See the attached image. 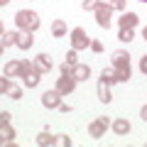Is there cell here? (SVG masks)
Returning a JSON list of instances; mask_svg holds the SVG:
<instances>
[{
  "mask_svg": "<svg viewBox=\"0 0 147 147\" xmlns=\"http://www.w3.org/2000/svg\"><path fill=\"white\" fill-rule=\"evenodd\" d=\"M15 22H17V27H20V30L34 32L37 27H39V15H37L34 10H20V12L15 15Z\"/></svg>",
  "mask_w": 147,
  "mask_h": 147,
  "instance_id": "cell-1",
  "label": "cell"
},
{
  "mask_svg": "<svg viewBox=\"0 0 147 147\" xmlns=\"http://www.w3.org/2000/svg\"><path fill=\"white\" fill-rule=\"evenodd\" d=\"M39 76H42V74L37 71L34 64H30L27 59H22V74H20L22 84H25L27 88H34V86H39Z\"/></svg>",
  "mask_w": 147,
  "mask_h": 147,
  "instance_id": "cell-2",
  "label": "cell"
},
{
  "mask_svg": "<svg viewBox=\"0 0 147 147\" xmlns=\"http://www.w3.org/2000/svg\"><path fill=\"white\" fill-rule=\"evenodd\" d=\"M69 39H71V49H76V52L91 47V39H88V34L84 32V27H74L71 34H69Z\"/></svg>",
  "mask_w": 147,
  "mask_h": 147,
  "instance_id": "cell-3",
  "label": "cell"
},
{
  "mask_svg": "<svg viewBox=\"0 0 147 147\" xmlns=\"http://www.w3.org/2000/svg\"><path fill=\"white\" fill-rule=\"evenodd\" d=\"M110 127V120H108V115H98L93 123L88 125V135L93 137V140H100V137L105 135V130Z\"/></svg>",
  "mask_w": 147,
  "mask_h": 147,
  "instance_id": "cell-4",
  "label": "cell"
},
{
  "mask_svg": "<svg viewBox=\"0 0 147 147\" xmlns=\"http://www.w3.org/2000/svg\"><path fill=\"white\" fill-rule=\"evenodd\" d=\"M96 22H98V27H103V30H108L110 27V12H113V7L108 5V3H98V7H96Z\"/></svg>",
  "mask_w": 147,
  "mask_h": 147,
  "instance_id": "cell-5",
  "label": "cell"
},
{
  "mask_svg": "<svg viewBox=\"0 0 147 147\" xmlns=\"http://www.w3.org/2000/svg\"><path fill=\"white\" fill-rule=\"evenodd\" d=\"M74 88H76V79H74V76H64L61 74V79H57V91L61 96L74 93Z\"/></svg>",
  "mask_w": 147,
  "mask_h": 147,
  "instance_id": "cell-6",
  "label": "cell"
},
{
  "mask_svg": "<svg viewBox=\"0 0 147 147\" xmlns=\"http://www.w3.org/2000/svg\"><path fill=\"white\" fill-rule=\"evenodd\" d=\"M42 105L44 108H59V105H61V93H59L57 88L54 91H44L42 93Z\"/></svg>",
  "mask_w": 147,
  "mask_h": 147,
  "instance_id": "cell-7",
  "label": "cell"
},
{
  "mask_svg": "<svg viewBox=\"0 0 147 147\" xmlns=\"http://www.w3.org/2000/svg\"><path fill=\"white\" fill-rule=\"evenodd\" d=\"M110 61L115 69H123V66H130V54L123 52V49H115V52L110 54Z\"/></svg>",
  "mask_w": 147,
  "mask_h": 147,
  "instance_id": "cell-8",
  "label": "cell"
},
{
  "mask_svg": "<svg viewBox=\"0 0 147 147\" xmlns=\"http://www.w3.org/2000/svg\"><path fill=\"white\" fill-rule=\"evenodd\" d=\"M34 66H37L39 74H49V71H52V59H49V54H37Z\"/></svg>",
  "mask_w": 147,
  "mask_h": 147,
  "instance_id": "cell-9",
  "label": "cell"
},
{
  "mask_svg": "<svg viewBox=\"0 0 147 147\" xmlns=\"http://www.w3.org/2000/svg\"><path fill=\"white\" fill-rule=\"evenodd\" d=\"M96 93H98V100H100V103H110V100H113V96H110V84H105V81H98Z\"/></svg>",
  "mask_w": 147,
  "mask_h": 147,
  "instance_id": "cell-10",
  "label": "cell"
},
{
  "mask_svg": "<svg viewBox=\"0 0 147 147\" xmlns=\"http://www.w3.org/2000/svg\"><path fill=\"white\" fill-rule=\"evenodd\" d=\"M32 44H34V37H32V32H30V30L17 32V47H20V49H30Z\"/></svg>",
  "mask_w": 147,
  "mask_h": 147,
  "instance_id": "cell-11",
  "label": "cell"
},
{
  "mask_svg": "<svg viewBox=\"0 0 147 147\" xmlns=\"http://www.w3.org/2000/svg\"><path fill=\"white\" fill-rule=\"evenodd\" d=\"M71 76L76 81H88V76H91V69L86 66V64H76V66L71 69Z\"/></svg>",
  "mask_w": 147,
  "mask_h": 147,
  "instance_id": "cell-12",
  "label": "cell"
},
{
  "mask_svg": "<svg viewBox=\"0 0 147 147\" xmlns=\"http://www.w3.org/2000/svg\"><path fill=\"white\" fill-rule=\"evenodd\" d=\"M110 127H113L115 135H127V132H130V123H127L125 118H115V120L110 123Z\"/></svg>",
  "mask_w": 147,
  "mask_h": 147,
  "instance_id": "cell-13",
  "label": "cell"
},
{
  "mask_svg": "<svg viewBox=\"0 0 147 147\" xmlns=\"http://www.w3.org/2000/svg\"><path fill=\"white\" fill-rule=\"evenodd\" d=\"M3 74H5L7 79H12V76H20V74H22V61H7L5 69H3Z\"/></svg>",
  "mask_w": 147,
  "mask_h": 147,
  "instance_id": "cell-14",
  "label": "cell"
},
{
  "mask_svg": "<svg viewBox=\"0 0 147 147\" xmlns=\"http://www.w3.org/2000/svg\"><path fill=\"white\" fill-rule=\"evenodd\" d=\"M0 140H3V145H10V142L15 140V130H12V125H10V123L0 125Z\"/></svg>",
  "mask_w": 147,
  "mask_h": 147,
  "instance_id": "cell-15",
  "label": "cell"
},
{
  "mask_svg": "<svg viewBox=\"0 0 147 147\" xmlns=\"http://www.w3.org/2000/svg\"><path fill=\"white\" fill-rule=\"evenodd\" d=\"M37 145L39 147H47V145H57V135H52L49 130H42L37 135Z\"/></svg>",
  "mask_w": 147,
  "mask_h": 147,
  "instance_id": "cell-16",
  "label": "cell"
},
{
  "mask_svg": "<svg viewBox=\"0 0 147 147\" xmlns=\"http://www.w3.org/2000/svg\"><path fill=\"white\" fill-rule=\"evenodd\" d=\"M137 22H140V17H137L135 12H125V15L120 17V27H130V30H135Z\"/></svg>",
  "mask_w": 147,
  "mask_h": 147,
  "instance_id": "cell-17",
  "label": "cell"
},
{
  "mask_svg": "<svg viewBox=\"0 0 147 147\" xmlns=\"http://www.w3.org/2000/svg\"><path fill=\"white\" fill-rule=\"evenodd\" d=\"M100 81H105V84H118V74H115V66L103 69V71H100Z\"/></svg>",
  "mask_w": 147,
  "mask_h": 147,
  "instance_id": "cell-18",
  "label": "cell"
},
{
  "mask_svg": "<svg viewBox=\"0 0 147 147\" xmlns=\"http://www.w3.org/2000/svg\"><path fill=\"white\" fill-rule=\"evenodd\" d=\"M12 44H17V32H12V30H5V32H3V49L12 47Z\"/></svg>",
  "mask_w": 147,
  "mask_h": 147,
  "instance_id": "cell-19",
  "label": "cell"
},
{
  "mask_svg": "<svg viewBox=\"0 0 147 147\" xmlns=\"http://www.w3.org/2000/svg\"><path fill=\"white\" fill-rule=\"evenodd\" d=\"M52 34L54 37H64L66 34V22L64 20H54L52 22Z\"/></svg>",
  "mask_w": 147,
  "mask_h": 147,
  "instance_id": "cell-20",
  "label": "cell"
},
{
  "mask_svg": "<svg viewBox=\"0 0 147 147\" xmlns=\"http://www.w3.org/2000/svg\"><path fill=\"white\" fill-rule=\"evenodd\" d=\"M115 74H118V84H123V81H130V76H132L130 66H123V69H115Z\"/></svg>",
  "mask_w": 147,
  "mask_h": 147,
  "instance_id": "cell-21",
  "label": "cell"
},
{
  "mask_svg": "<svg viewBox=\"0 0 147 147\" xmlns=\"http://www.w3.org/2000/svg\"><path fill=\"white\" fill-rule=\"evenodd\" d=\"M118 39H120V42H130V39H135V32H132L130 27H120V34H118Z\"/></svg>",
  "mask_w": 147,
  "mask_h": 147,
  "instance_id": "cell-22",
  "label": "cell"
},
{
  "mask_svg": "<svg viewBox=\"0 0 147 147\" xmlns=\"http://www.w3.org/2000/svg\"><path fill=\"white\" fill-rule=\"evenodd\" d=\"M7 96H10V98H15V100H17V98H22L20 86H15V84H12V86H10V91H7Z\"/></svg>",
  "mask_w": 147,
  "mask_h": 147,
  "instance_id": "cell-23",
  "label": "cell"
},
{
  "mask_svg": "<svg viewBox=\"0 0 147 147\" xmlns=\"http://www.w3.org/2000/svg\"><path fill=\"white\" fill-rule=\"evenodd\" d=\"M10 79H7V76H5V79H0V93H5L7 96V91H10Z\"/></svg>",
  "mask_w": 147,
  "mask_h": 147,
  "instance_id": "cell-24",
  "label": "cell"
},
{
  "mask_svg": "<svg viewBox=\"0 0 147 147\" xmlns=\"http://www.w3.org/2000/svg\"><path fill=\"white\" fill-rule=\"evenodd\" d=\"M108 5L113 10H125V0H108Z\"/></svg>",
  "mask_w": 147,
  "mask_h": 147,
  "instance_id": "cell-25",
  "label": "cell"
},
{
  "mask_svg": "<svg viewBox=\"0 0 147 147\" xmlns=\"http://www.w3.org/2000/svg\"><path fill=\"white\" fill-rule=\"evenodd\" d=\"M76 59H79V57H76V49H71V52H66V64H71V66H76V64H79Z\"/></svg>",
  "mask_w": 147,
  "mask_h": 147,
  "instance_id": "cell-26",
  "label": "cell"
},
{
  "mask_svg": "<svg viewBox=\"0 0 147 147\" xmlns=\"http://www.w3.org/2000/svg\"><path fill=\"white\" fill-rule=\"evenodd\" d=\"M57 145H64V147H71V137H69V135H57Z\"/></svg>",
  "mask_w": 147,
  "mask_h": 147,
  "instance_id": "cell-27",
  "label": "cell"
},
{
  "mask_svg": "<svg viewBox=\"0 0 147 147\" xmlns=\"http://www.w3.org/2000/svg\"><path fill=\"white\" fill-rule=\"evenodd\" d=\"M84 10H96V7H98V0H84Z\"/></svg>",
  "mask_w": 147,
  "mask_h": 147,
  "instance_id": "cell-28",
  "label": "cell"
},
{
  "mask_svg": "<svg viewBox=\"0 0 147 147\" xmlns=\"http://www.w3.org/2000/svg\"><path fill=\"white\" fill-rule=\"evenodd\" d=\"M91 49H93L96 54H100V52H103V42H98V39H91Z\"/></svg>",
  "mask_w": 147,
  "mask_h": 147,
  "instance_id": "cell-29",
  "label": "cell"
},
{
  "mask_svg": "<svg viewBox=\"0 0 147 147\" xmlns=\"http://www.w3.org/2000/svg\"><path fill=\"white\" fill-rule=\"evenodd\" d=\"M140 71H142V74L147 76V54H145V57L140 59Z\"/></svg>",
  "mask_w": 147,
  "mask_h": 147,
  "instance_id": "cell-30",
  "label": "cell"
},
{
  "mask_svg": "<svg viewBox=\"0 0 147 147\" xmlns=\"http://www.w3.org/2000/svg\"><path fill=\"white\" fill-rule=\"evenodd\" d=\"M10 113H0V125H5V123H10Z\"/></svg>",
  "mask_w": 147,
  "mask_h": 147,
  "instance_id": "cell-31",
  "label": "cell"
},
{
  "mask_svg": "<svg viewBox=\"0 0 147 147\" xmlns=\"http://www.w3.org/2000/svg\"><path fill=\"white\" fill-rule=\"evenodd\" d=\"M59 110H61V113H71V105H66V103H61V105H59Z\"/></svg>",
  "mask_w": 147,
  "mask_h": 147,
  "instance_id": "cell-32",
  "label": "cell"
},
{
  "mask_svg": "<svg viewBox=\"0 0 147 147\" xmlns=\"http://www.w3.org/2000/svg\"><path fill=\"white\" fill-rule=\"evenodd\" d=\"M140 118H142V120H145V123H147V105H145V108H142V110H140Z\"/></svg>",
  "mask_w": 147,
  "mask_h": 147,
  "instance_id": "cell-33",
  "label": "cell"
},
{
  "mask_svg": "<svg viewBox=\"0 0 147 147\" xmlns=\"http://www.w3.org/2000/svg\"><path fill=\"white\" fill-rule=\"evenodd\" d=\"M142 37H145V39H147V27H145V30H142Z\"/></svg>",
  "mask_w": 147,
  "mask_h": 147,
  "instance_id": "cell-34",
  "label": "cell"
},
{
  "mask_svg": "<svg viewBox=\"0 0 147 147\" xmlns=\"http://www.w3.org/2000/svg\"><path fill=\"white\" fill-rule=\"evenodd\" d=\"M7 3H10V0H0V5H7Z\"/></svg>",
  "mask_w": 147,
  "mask_h": 147,
  "instance_id": "cell-35",
  "label": "cell"
},
{
  "mask_svg": "<svg viewBox=\"0 0 147 147\" xmlns=\"http://www.w3.org/2000/svg\"><path fill=\"white\" fill-rule=\"evenodd\" d=\"M140 3H147V0H140Z\"/></svg>",
  "mask_w": 147,
  "mask_h": 147,
  "instance_id": "cell-36",
  "label": "cell"
}]
</instances>
